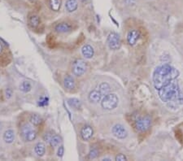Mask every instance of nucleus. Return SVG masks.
<instances>
[{"instance_id": "obj_1", "label": "nucleus", "mask_w": 183, "mask_h": 161, "mask_svg": "<svg viewBox=\"0 0 183 161\" xmlns=\"http://www.w3.org/2000/svg\"><path fill=\"white\" fill-rule=\"evenodd\" d=\"M179 74L178 70L167 63L157 66L152 74L154 87L156 90H159L172 80H176Z\"/></svg>"}, {"instance_id": "obj_2", "label": "nucleus", "mask_w": 183, "mask_h": 161, "mask_svg": "<svg viewBox=\"0 0 183 161\" xmlns=\"http://www.w3.org/2000/svg\"><path fill=\"white\" fill-rule=\"evenodd\" d=\"M182 92L176 80H174L160 88L158 90V95L160 100L166 104L167 102L172 100Z\"/></svg>"}, {"instance_id": "obj_3", "label": "nucleus", "mask_w": 183, "mask_h": 161, "mask_svg": "<svg viewBox=\"0 0 183 161\" xmlns=\"http://www.w3.org/2000/svg\"><path fill=\"white\" fill-rule=\"evenodd\" d=\"M119 103V98L118 96L113 93H109V94L104 95L103 98L101 101V106L103 109L111 111L113 110L118 106Z\"/></svg>"}, {"instance_id": "obj_4", "label": "nucleus", "mask_w": 183, "mask_h": 161, "mask_svg": "<svg viewBox=\"0 0 183 161\" xmlns=\"http://www.w3.org/2000/svg\"><path fill=\"white\" fill-rule=\"evenodd\" d=\"M86 69H87V65L85 60L83 59H77L72 63V72L76 76H83L86 72Z\"/></svg>"}, {"instance_id": "obj_5", "label": "nucleus", "mask_w": 183, "mask_h": 161, "mask_svg": "<svg viewBox=\"0 0 183 161\" xmlns=\"http://www.w3.org/2000/svg\"><path fill=\"white\" fill-rule=\"evenodd\" d=\"M151 125V118L149 115H145L139 118L136 120L135 126L137 131L139 132H144L146 131Z\"/></svg>"}, {"instance_id": "obj_6", "label": "nucleus", "mask_w": 183, "mask_h": 161, "mask_svg": "<svg viewBox=\"0 0 183 161\" xmlns=\"http://www.w3.org/2000/svg\"><path fill=\"white\" fill-rule=\"evenodd\" d=\"M107 45L111 50H118L120 46V36L115 33H111L107 37Z\"/></svg>"}, {"instance_id": "obj_7", "label": "nucleus", "mask_w": 183, "mask_h": 161, "mask_svg": "<svg viewBox=\"0 0 183 161\" xmlns=\"http://www.w3.org/2000/svg\"><path fill=\"white\" fill-rule=\"evenodd\" d=\"M111 133L118 139H124L128 136V132L126 128L122 124H116L111 128Z\"/></svg>"}, {"instance_id": "obj_8", "label": "nucleus", "mask_w": 183, "mask_h": 161, "mask_svg": "<svg viewBox=\"0 0 183 161\" xmlns=\"http://www.w3.org/2000/svg\"><path fill=\"white\" fill-rule=\"evenodd\" d=\"M93 133H94V130H93L92 127L89 125H84L80 132L81 137L84 141H89L93 136Z\"/></svg>"}, {"instance_id": "obj_9", "label": "nucleus", "mask_w": 183, "mask_h": 161, "mask_svg": "<svg viewBox=\"0 0 183 161\" xmlns=\"http://www.w3.org/2000/svg\"><path fill=\"white\" fill-rule=\"evenodd\" d=\"M140 36L139 32L136 29H131L127 34V41L130 46H134Z\"/></svg>"}, {"instance_id": "obj_10", "label": "nucleus", "mask_w": 183, "mask_h": 161, "mask_svg": "<svg viewBox=\"0 0 183 161\" xmlns=\"http://www.w3.org/2000/svg\"><path fill=\"white\" fill-rule=\"evenodd\" d=\"M102 94H101L100 90H99L98 88V89H94L89 92V100L91 102L97 103V102H100L101 99H102Z\"/></svg>"}, {"instance_id": "obj_11", "label": "nucleus", "mask_w": 183, "mask_h": 161, "mask_svg": "<svg viewBox=\"0 0 183 161\" xmlns=\"http://www.w3.org/2000/svg\"><path fill=\"white\" fill-rule=\"evenodd\" d=\"M72 29V27L69 24L66 23V22H61L57 24L54 27V30L56 31L57 33H66L70 32Z\"/></svg>"}, {"instance_id": "obj_12", "label": "nucleus", "mask_w": 183, "mask_h": 161, "mask_svg": "<svg viewBox=\"0 0 183 161\" xmlns=\"http://www.w3.org/2000/svg\"><path fill=\"white\" fill-rule=\"evenodd\" d=\"M81 54L85 59H91L92 57L94 56V48L89 44L84 45L81 48Z\"/></svg>"}, {"instance_id": "obj_13", "label": "nucleus", "mask_w": 183, "mask_h": 161, "mask_svg": "<svg viewBox=\"0 0 183 161\" xmlns=\"http://www.w3.org/2000/svg\"><path fill=\"white\" fill-rule=\"evenodd\" d=\"M2 139L7 144H11L15 140V132L13 129L9 128L5 131L2 135Z\"/></svg>"}, {"instance_id": "obj_14", "label": "nucleus", "mask_w": 183, "mask_h": 161, "mask_svg": "<svg viewBox=\"0 0 183 161\" xmlns=\"http://www.w3.org/2000/svg\"><path fill=\"white\" fill-rule=\"evenodd\" d=\"M63 86L64 88L68 90L72 89L75 88V80L73 76L71 75H66L63 78Z\"/></svg>"}, {"instance_id": "obj_15", "label": "nucleus", "mask_w": 183, "mask_h": 161, "mask_svg": "<svg viewBox=\"0 0 183 161\" xmlns=\"http://www.w3.org/2000/svg\"><path fill=\"white\" fill-rule=\"evenodd\" d=\"M78 3L76 0H67L65 2V8L68 12H73L77 9Z\"/></svg>"}, {"instance_id": "obj_16", "label": "nucleus", "mask_w": 183, "mask_h": 161, "mask_svg": "<svg viewBox=\"0 0 183 161\" xmlns=\"http://www.w3.org/2000/svg\"><path fill=\"white\" fill-rule=\"evenodd\" d=\"M34 152L37 156H43L46 153V146L42 142H37L34 146Z\"/></svg>"}, {"instance_id": "obj_17", "label": "nucleus", "mask_w": 183, "mask_h": 161, "mask_svg": "<svg viewBox=\"0 0 183 161\" xmlns=\"http://www.w3.org/2000/svg\"><path fill=\"white\" fill-rule=\"evenodd\" d=\"M40 24L39 16L37 15H31L28 17V24L31 28H36Z\"/></svg>"}, {"instance_id": "obj_18", "label": "nucleus", "mask_w": 183, "mask_h": 161, "mask_svg": "<svg viewBox=\"0 0 183 161\" xmlns=\"http://www.w3.org/2000/svg\"><path fill=\"white\" fill-rule=\"evenodd\" d=\"M98 89L100 90L101 94L102 95H106V94H109L111 91V86L107 82H102L98 85Z\"/></svg>"}, {"instance_id": "obj_19", "label": "nucleus", "mask_w": 183, "mask_h": 161, "mask_svg": "<svg viewBox=\"0 0 183 161\" xmlns=\"http://www.w3.org/2000/svg\"><path fill=\"white\" fill-rule=\"evenodd\" d=\"M19 89L23 93H28L31 90V89H32V85H31V83L29 81H28V80H24V81H22L20 83Z\"/></svg>"}, {"instance_id": "obj_20", "label": "nucleus", "mask_w": 183, "mask_h": 161, "mask_svg": "<svg viewBox=\"0 0 183 161\" xmlns=\"http://www.w3.org/2000/svg\"><path fill=\"white\" fill-rule=\"evenodd\" d=\"M68 103L70 107H72V108L75 109V110H78L79 108H81V102H80V100L77 99V98H68Z\"/></svg>"}, {"instance_id": "obj_21", "label": "nucleus", "mask_w": 183, "mask_h": 161, "mask_svg": "<svg viewBox=\"0 0 183 161\" xmlns=\"http://www.w3.org/2000/svg\"><path fill=\"white\" fill-rule=\"evenodd\" d=\"M37 135V132H36V130H35V129H33V128H32L31 130L28 131V133H27L25 135H24L23 137H24V138L25 139V141H33V140L36 139Z\"/></svg>"}, {"instance_id": "obj_22", "label": "nucleus", "mask_w": 183, "mask_h": 161, "mask_svg": "<svg viewBox=\"0 0 183 161\" xmlns=\"http://www.w3.org/2000/svg\"><path fill=\"white\" fill-rule=\"evenodd\" d=\"M49 4L52 11H59L61 7V0H49Z\"/></svg>"}, {"instance_id": "obj_23", "label": "nucleus", "mask_w": 183, "mask_h": 161, "mask_svg": "<svg viewBox=\"0 0 183 161\" xmlns=\"http://www.w3.org/2000/svg\"><path fill=\"white\" fill-rule=\"evenodd\" d=\"M29 121L32 124L35 125V126H37L39 124H41L42 122V119L40 116L39 115H37V114H33L30 116V119H29Z\"/></svg>"}, {"instance_id": "obj_24", "label": "nucleus", "mask_w": 183, "mask_h": 161, "mask_svg": "<svg viewBox=\"0 0 183 161\" xmlns=\"http://www.w3.org/2000/svg\"><path fill=\"white\" fill-rule=\"evenodd\" d=\"M61 143V137L59 135H54L50 141V145L51 147H56Z\"/></svg>"}, {"instance_id": "obj_25", "label": "nucleus", "mask_w": 183, "mask_h": 161, "mask_svg": "<svg viewBox=\"0 0 183 161\" xmlns=\"http://www.w3.org/2000/svg\"><path fill=\"white\" fill-rule=\"evenodd\" d=\"M33 128V127L31 126V125H29V124H24L23 126L21 127V133H22V136H24V135L26 134L27 133H28V131L31 130Z\"/></svg>"}, {"instance_id": "obj_26", "label": "nucleus", "mask_w": 183, "mask_h": 161, "mask_svg": "<svg viewBox=\"0 0 183 161\" xmlns=\"http://www.w3.org/2000/svg\"><path fill=\"white\" fill-rule=\"evenodd\" d=\"M53 133L51 132V131H49V132H46V133H45V134L43 135V140L45 141H46V142H48V143H50V140H51V138L53 137Z\"/></svg>"}, {"instance_id": "obj_27", "label": "nucleus", "mask_w": 183, "mask_h": 161, "mask_svg": "<svg viewBox=\"0 0 183 161\" xmlns=\"http://www.w3.org/2000/svg\"><path fill=\"white\" fill-rule=\"evenodd\" d=\"M98 150L96 149V148L92 149V150H90L89 153V159H95L96 157L98 156Z\"/></svg>"}, {"instance_id": "obj_28", "label": "nucleus", "mask_w": 183, "mask_h": 161, "mask_svg": "<svg viewBox=\"0 0 183 161\" xmlns=\"http://www.w3.org/2000/svg\"><path fill=\"white\" fill-rule=\"evenodd\" d=\"M48 101H49L48 98H46V97H43V98H41L39 100V102H38V105L41 106V107L46 106V105L48 104Z\"/></svg>"}, {"instance_id": "obj_29", "label": "nucleus", "mask_w": 183, "mask_h": 161, "mask_svg": "<svg viewBox=\"0 0 183 161\" xmlns=\"http://www.w3.org/2000/svg\"><path fill=\"white\" fill-rule=\"evenodd\" d=\"M115 160L116 161H125L127 160L126 156L123 154H119L115 156Z\"/></svg>"}, {"instance_id": "obj_30", "label": "nucleus", "mask_w": 183, "mask_h": 161, "mask_svg": "<svg viewBox=\"0 0 183 161\" xmlns=\"http://www.w3.org/2000/svg\"><path fill=\"white\" fill-rule=\"evenodd\" d=\"M11 96H12V90L10 88H7L6 90H5V97L9 99V98H11Z\"/></svg>"}, {"instance_id": "obj_31", "label": "nucleus", "mask_w": 183, "mask_h": 161, "mask_svg": "<svg viewBox=\"0 0 183 161\" xmlns=\"http://www.w3.org/2000/svg\"><path fill=\"white\" fill-rule=\"evenodd\" d=\"M63 153H64V149H63V146H60L58 148V150H57V155L59 158H62L63 155Z\"/></svg>"}, {"instance_id": "obj_32", "label": "nucleus", "mask_w": 183, "mask_h": 161, "mask_svg": "<svg viewBox=\"0 0 183 161\" xmlns=\"http://www.w3.org/2000/svg\"><path fill=\"white\" fill-rule=\"evenodd\" d=\"M2 44L0 43V54L2 53Z\"/></svg>"}, {"instance_id": "obj_33", "label": "nucleus", "mask_w": 183, "mask_h": 161, "mask_svg": "<svg viewBox=\"0 0 183 161\" xmlns=\"http://www.w3.org/2000/svg\"><path fill=\"white\" fill-rule=\"evenodd\" d=\"M102 160L105 161V160H107V161H109V160H111V159H109V158H104V159H102Z\"/></svg>"}, {"instance_id": "obj_34", "label": "nucleus", "mask_w": 183, "mask_h": 161, "mask_svg": "<svg viewBox=\"0 0 183 161\" xmlns=\"http://www.w3.org/2000/svg\"><path fill=\"white\" fill-rule=\"evenodd\" d=\"M2 122L0 121V131H1V129H2Z\"/></svg>"}, {"instance_id": "obj_35", "label": "nucleus", "mask_w": 183, "mask_h": 161, "mask_svg": "<svg viewBox=\"0 0 183 161\" xmlns=\"http://www.w3.org/2000/svg\"><path fill=\"white\" fill-rule=\"evenodd\" d=\"M28 1H29V2H33H33H36L37 0H28Z\"/></svg>"}, {"instance_id": "obj_36", "label": "nucleus", "mask_w": 183, "mask_h": 161, "mask_svg": "<svg viewBox=\"0 0 183 161\" xmlns=\"http://www.w3.org/2000/svg\"><path fill=\"white\" fill-rule=\"evenodd\" d=\"M80 1H81V2H85L86 1H87V0H80Z\"/></svg>"}]
</instances>
